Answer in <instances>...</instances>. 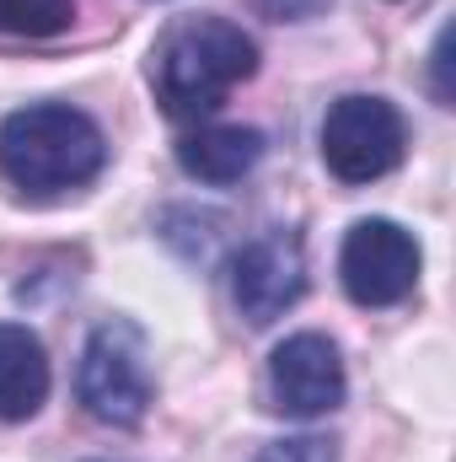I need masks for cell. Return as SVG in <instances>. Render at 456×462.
Here are the masks:
<instances>
[{"mask_svg":"<svg viewBox=\"0 0 456 462\" xmlns=\"http://www.w3.org/2000/svg\"><path fill=\"white\" fill-rule=\"evenodd\" d=\"M263 151H269V140L252 124H199L178 140V167L194 183L226 189V183H242L263 162Z\"/></svg>","mask_w":456,"mask_h":462,"instance_id":"ba28073f","label":"cell"},{"mask_svg":"<svg viewBox=\"0 0 456 462\" xmlns=\"http://www.w3.org/2000/svg\"><path fill=\"white\" fill-rule=\"evenodd\" d=\"M252 462H339V447L328 436H285V441L263 447Z\"/></svg>","mask_w":456,"mask_h":462,"instance_id":"8fae6325","label":"cell"},{"mask_svg":"<svg viewBox=\"0 0 456 462\" xmlns=\"http://www.w3.org/2000/svg\"><path fill=\"white\" fill-rule=\"evenodd\" d=\"M419 263H424V253H419V236L414 231H403L397 221H387V216L354 221L349 236H343V247H339L343 296L354 307H370V312L397 307V301L414 296Z\"/></svg>","mask_w":456,"mask_h":462,"instance_id":"5b68a950","label":"cell"},{"mask_svg":"<svg viewBox=\"0 0 456 462\" xmlns=\"http://www.w3.org/2000/svg\"><path fill=\"white\" fill-rule=\"evenodd\" d=\"M108 167L97 118L70 103H27L0 118V178L22 194H70Z\"/></svg>","mask_w":456,"mask_h":462,"instance_id":"7a4b0ae2","label":"cell"},{"mask_svg":"<svg viewBox=\"0 0 456 462\" xmlns=\"http://www.w3.org/2000/svg\"><path fill=\"white\" fill-rule=\"evenodd\" d=\"M306 296V253L296 231H263L231 258V301L252 328L279 323Z\"/></svg>","mask_w":456,"mask_h":462,"instance_id":"8992f818","label":"cell"},{"mask_svg":"<svg viewBox=\"0 0 456 462\" xmlns=\"http://www.w3.org/2000/svg\"><path fill=\"white\" fill-rule=\"evenodd\" d=\"M446 38H451V32L441 27V38H435V54H430V60H435V97H441V103H451V87H446Z\"/></svg>","mask_w":456,"mask_h":462,"instance_id":"4fadbf2b","label":"cell"},{"mask_svg":"<svg viewBox=\"0 0 456 462\" xmlns=\"http://www.w3.org/2000/svg\"><path fill=\"white\" fill-rule=\"evenodd\" d=\"M76 398L92 420L103 425H140L150 398H156V382H150V365H145V334L140 323L129 318H108L92 328V339L81 349V365H76Z\"/></svg>","mask_w":456,"mask_h":462,"instance_id":"3957f363","label":"cell"},{"mask_svg":"<svg viewBox=\"0 0 456 462\" xmlns=\"http://www.w3.org/2000/svg\"><path fill=\"white\" fill-rule=\"evenodd\" d=\"M252 76H258V43L231 16H183L150 54L156 103L172 118L215 114Z\"/></svg>","mask_w":456,"mask_h":462,"instance_id":"6da1fadb","label":"cell"},{"mask_svg":"<svg viewBox=\"0 0 456 462\" xmlns=\"http://www.w3.org/2000/svg\"><path fill=\"white\" fill-rule=\"evenodd\" d=\"M49 349L27 323H0V425H22L49 403Z\"/></svg>","mask_w":456,"mask_h":462,"instance_id":"9c48e42d","label":"cell"},{"mask_svg":"<svg viewBox=\"0 0 456 462\" xmlns=\"http://www.w3.org/2000/svg\"><path fill=\"white\" fill-rule=\"evenodd\" d=\"M349 376L343 355L328 334H290L269 355V409L290 420H323L343 409Z\"/></svg>","mask_w":456,"mask_h":462,"instance_id":"52a82bcc","label":"cell"},{"mask_svg":"<svg viewBox=\"0 0 456 462\" xmlns=\"http://www.w3.org/2000/svg\"><path fill=\"white\" fill-rule=\"evenodd\" d=\"M76 22V0H0L5 38H59Z\"/></svg>","mask_w":456,"mask_h":462,"instance_id":"30bf717a","label":"cell"},{"mask_svg":"<svg viewBox=\"0 0 456 462\" xmlns=\"http://www.w3.org/2000/svg\"><path fill=\"white\" fill-rule=\"evenodd\" d=\"M317 140H323V162H328V172L339 183H376V178H387L403 162L408 124L387 97L349 92V97H339L328 108Z\"/></svg>","mask_w":456,"mask_h":462,"instance_id":"277c9868","label":"cell"},{"mask_svg":"<svg viewBox=\"0 0 456 462\" xmlns=\"http://www.w3.org/2000/svg\"><path fill=\"white\" fill-rule=\"evenodd\" d=\"M269 22H306L317 11H328V0H252Z\"/></svg>","mask_w":456,"mask_h":462,"instance_id":"7c38bea8","label":"cell"}]
</instances>
